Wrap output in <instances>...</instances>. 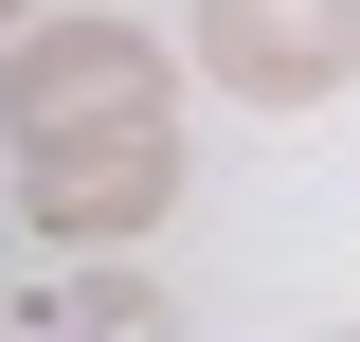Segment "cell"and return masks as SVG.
Instances as JSON below:
<instances>
[{
	"instance_id": "obj_5",
	"label": "cell",
	"mask_w": 360,
	"mask_h": 342,
	"mask_svg": "<svg viewBox=\"0 0 360 342\" xmlns=\"http://www.w3.org/2000/svg\"><path fill=\"white\" fill-rule=\"evenodd\" d=\"M18 18H37V0H0V37H18Z\"/></svg>"
},
{
	"instance_id": "obj_1",
	"label": "cell",
	"mask_w": 360,
	"mask_h": 342,
	"mask_svg": "<svg viewBox=\"0 0 360 342\" xmlns=\"http://www.w3.org/2000/svg\"><path fill=\"white\" fill-rule=\"evenodd\" d=\"M0 127L72 144V127H180V54L144 18H54V37H0Z\"/></svg>"
},
{
	"instance_id": "obj_4",
	"label": "cell",
	"mask_w": 360,
	"mask_h": 342,
	"mask_svg": "<svg viewBox=\"0 0 360 342\" xmlns=\"http://www.w3.org/2000/svg\"><path fill=\"white\" fill-rule=\"evenodd\" d=\"M37 342H180V306L144 289V270H72V289L37 306Z\"/></svg>"
},
{
	"instance_id": "obj_2",
	"label": "cell",
	"mask_w": 360,
	"mask_h": 342,
	"mask_svg": "<svg viewBox=\"0 0 360 342\" xmlns=\"http://www.w3.org/2000/svg\"><path fill=\"white\" fill-rule=\"evenodd\" d=\"M18 198H37V234L54 253H127L144 216L180 198V127H72V144H18Z\"/></svg>"
},
{
	"instance_id": "obj_3",
	"label": "cell",
	"mask_w": 360,
	"mask_h": 342,
	"mask_svg": "<svg viewBox=\"0 0 360 342\" xmlns=\"http://www.w3.org/2000/svg\"><path fill=\"white\" fill-rule=\"evenodd\" d=\"M198 72L234 108H324L360 72V0H198Z\"/></svg>"
}]
</instances>
